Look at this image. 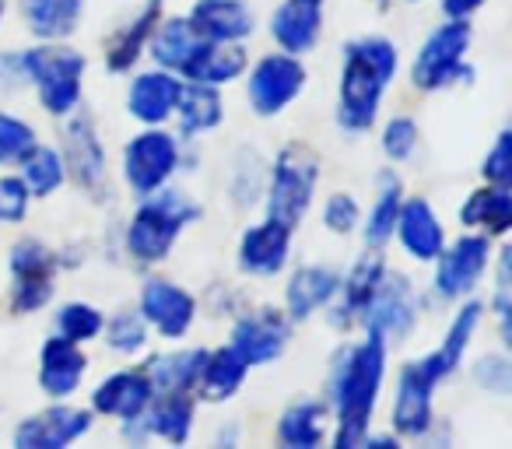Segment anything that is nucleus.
<instances>
[{
    "label": "nucleus",
    "instance_id": "nucleus-43",
    "mask_svg": "<svg viewBox=\"0 0 512 449\" xmlns=\"http://www.w3.org/2000/svg\"><path fill=\"white\" fill-rule=\"evenodd\" d=\"M15 172L22 176L25 190L32 193L36 204H50L67 190V165L60 158V148L46 137L15 165Z\"/></svg>",
    "mask_w": 512,
    "mask_h": 449
},
{
    "label": "nucleus",
    "instance_id": "nucleus-54",
    "mask_svg": "<svg viewBox=\"0 0 512 449\" xmlns=\"http://www.w3.org/2000/svg\"><path fill=\"white\" fill-rule=\"evenodd\" d=\"M453 442H456V428H453V421L449 418H435V425L425 432V439L418 442V446H425V449H453Z\"/></svg>",
    "mask_w": 512,
    "mask_h": 449
},
{
    "label": "nucleus",
    "instance_id": "nucleus-57",
    "mask_svg": "<svg viewBox=\"0 0 512 449\" xmlns=\"http://www.w3.org/2000/svg\"><path fill=\"white\" fill-rule=\"evenodd\" d=\"M11 8H15V0H0V36H4V29L11 22Z\"/></svg>",
    "mask_w": 512,
    "mask_h": 449
},
{
    "label": "nucleus",
    "instance_id": "nucleus-1",
    "mask_svg": "<svg viewBox=\"0 0 512 449\" xmlns=\"http://www.w3.org/2000/svg\"><path fill=\"white\" fill-rule=\"evenodd\" d=\"M390 369L393 348L383 337L365 334V330L341 337L330 348L320 383V397L334 414L327 449H362L365 435L383 411Z\"/></svg>",
    "mask_w": 512,
    "mask_h": 449
},
{
    "label": "nucleus",
    "instance_id": "nucleus-32",
    "mask_svg": "<svg viewBox=\"0 0 512 449\" xmlns=\"http://www.w3.org/2000/svg\"><path fill=\"white\" fill-rule=\"evenodd\" d=\"M200 400L190 390H155L148 411L141 414L151 442L162 446H190L200 428Z\"/></svg>",
    "mask_w": 512,
    "mask_h": 449
},
{
    "label": "nucleus",
    "instance_id": "nucleus-23",
    "mask_svg": "<svg viewBox=\"0 0 512 449\" xmlns=\"http://www.w3.org/2000/svg\"><path fill=\"white\" fill-rule=\"evenodd\" d=\"M120 81H123V95H120L123 116L134 127H172V116H176L179 95H183L186 85L179 74L144 60L141 67H134Z\"/></svg>",
    "mask_w": 512,
    "mask_h": 449
},
{
    "label": "nucleus",
    "instance_id": "nucleus-55",
    "mask_svg": "<svg viewBox=\"0 0 512 449\" xmlns=\"http://www.w3.org/2000/svg\"><path fill=\"white\" fill-rule=\"evenodd\" d=\"M362 449H407V442L400 439L393 428H386L383 421H376V425L369 428V435H365Z\"/></svg>",
    "mask_w": 512,
    "mask_h": 449
},
{
    "label": "nucleus",
    "instance_id": "nucleus-50",
    "mask_svg": "<svg viewBox=\"0 0 512 449\" xmlns=\"http://www.w3.org/2000/svg\"><path fill=\"white\" fill-rule=\"evenodd\" d=\"M53 246H57L60 274H81L95 260V239H88V236H71V239H64V243H53Z\"/></svg>",
    "mask_w": 512,
    "mask_h": 449
},
{
    "label": "nucleus",
    "instance_id": "nucleus-30",
    "mask_svg": "<svg viewBox=\"0 0 512 449\" xmlns=\"http://www.w3.org/2000/svg\"><path fill=\"white\" fill-rule=\"evenodd\" d=\"M88 11L92 0H15L11 18H18L29 43H67L81 36Z\"/></svg>",
    "mask_w": 512,
    "mask_h": 449
},
{
    "label": "nucleus",
    "instance_id": "nucleus-26",
    "mask_svg": "<svg viewBox=\"0 0 512 449\" xmlns=\"http://www.w3.org/2000/svg\"><path fill=\"white\" fill-rule=\"evenodd\" d=\"M267 46L292 57H316L327 39V0H278L260 22Z\"/></svg>",
    "mask_w": 512,
    "mask_h": 449
},
{
    "label": "nucleus",
    "instance_id": "nucleus-39",
    "mask_svg": "<svg viewBox=\"0 0 512 449\" xmlns=\"http://www.w3.org/2000/svg\"><path fill=\"white\" fill-rule=\"evenodd\" d=\"M369 137H376L379 158H383V165H393V169H407L425 148V127H421L414 109L383 113Z\"/></svg>",
    "mask_w": 512,
    "mask_h": 449
},
{
    "label": "nucleus",
    "instance_id": "nucleus-28",
    "mask_svg": "<svg viewBox=\"0 0 512 449\" xmlns=\"http://www.w3.org/2000/svg\"><path fill=\"white\" fill-rule=\"evenodd\" d=\"M407 176L393 165H379L369 179V200H362V225H358V243L369 250H390L393 225H397L400 204L407 197Z\"/></svg>",
    "mask_w": 512,
    "mask_h": 449
},
{
    "label": "nucleus",
    "instance_id": "nucleus-22",
    "mask_svg": "<svg viewBox=\"0 0 512 449\" xmlns=\"http://www.w3.org/2000/svg\"><path fill=\"white\" fill-rule=\"evenodd\" d=\"M169 11V0H137L134 8L102 36L99 43V64L109 78H127L134 67L144 64L148 57V43L155 36L158 22Z\"/></svg>",
    "mask_w": 512,
    "mask_h": 449
},
{
    "label": "nucleus",
    "instance_id": "nucleus-4",
    "mask_svg": "<svg viewBox=\"0 0 512 449\" xmlns=\"http://www.w3.org/2000/svg\"><path fill=\"white\" fill-rule=\"evenodd\" d=\"M477 29L474 22H449L439 18L411 53H404V85L418 99H435L446 92H474L477 88V60L474 53Z\"/></svg>",
    "mask_w": 512,
    "mask_h": 449
},
{
    "label": "nucleus",
    "instance_id": "nucleus-25",
    "mask_svg": "<svg viewBox=\"0 0 512 449\" xmlns=\"http://www.w3.org/2000/svg\"><path fill=\"white\" fill-rule=\"evenodd\" d=\"M32 376H36V393L43 400H78L92 379V348H81L46 330L36 348Z\"/></svg>",
    "mask_w": 512,
    "mask_h": 449
},
{
    "label": "nucleus",
    "instance_id": "nucleus-35",
    "mask_svg": "<svg viewBox=\"0 0 512 449\" xmlns=\"http://www.w3.org/2000/svg\"><path fill=\"white\" fill-rule=\"evenodd\" d=\"M264 183H267V155L253 144H239L225 162V179H221V193H225L228 211L235 214H253L264 204Z\"/></svg>",
    "mask_w": 512,
    "mask_h": 449
},
{
    "label": "nucleus",
    "instance_id": "nucleus-19",
    "mask_svg": "<svg viewBox=\"0 0 512 449\" xmlns=\"http://www.w3.org/2000/svg\"><path fill=\"white\" fill-rule=\"evenodd\" d=\"M488 334V306H484V295H470L460 299L446 309V323H442L439 341L428 351H421V365L439 379L442 386L460 379L463 362L477 348V337Z\"/></svg>",
    "mask_w": 512,
    "mask_h": 449
},
{
    "label": "nucleus",
    "instance_id": "nucleus-58",
    "mask_svg": "<svg viewBox=\"0 0 512 449\" xmlns=\"http://www.w3.org/2000/svg\"><path fill=\"white\" fill-rule=\"evenodd\" d=\"M404 4V8H421V4H428V0H397V8Z\"/></svg>",
    "mask_w": 512,
    "mask_h": 449
},
{
    "label": "nucleus",
    "instance_id": "nucleus-7",
    "mask_svg": "<svg viewBox=\"0 0 512 449\" xmlns=\"http://www.w3.org/2000/svg\"><path fill=\"white\" fill-rule=\"evenodd\" d=\"M323 179H327V162H323V151L316 144L302 141V137L278 144L267 155V183L260 211L302 229L313 218V207L323 193Z\"/></svg>",
    "mask_w": 512,
    "mask_h": 449
},
{
    "label": "nucleus",
    "instance_id": "nucleus-56",
    "mask_svg": "<svg viewBox=\"0 0 512 449\" xmlns=\"http://www.w3.org/2000/svg\"><path fill=\"white\" fill-rule=\"evenodd\" d=\"M365 4H369L376 15H390V11L397 8V0H365Z\"/></svg>",
    "mask_w": 512,
    "mask_h": 449
},
{
    "label": "nucleus",
    "instance_id": "nucleus-21",
    "mask_svg": "<svg viewBox=\"0 0 512 449\" xmlns=\"http://www.w3.org/2000/svg\"><path fill=\"white\" fill-rule=\"evenodd\" d=\"M151 397H155V383L141 369V362H116L113 369H106L99 379L85 386L81 400L99 421H134L148 411Z\"/></svg>",
    "mask_w": 512,
    "mask_h": 449
},
{
    "label": "nucleus",
    "instance_id": "nucleus-31",
    "mask_svg": "<svg viewBox=\"0 0 512 449\" xmlns=\"http://www.w3.org/2000/svg\"><path fill=\"white\" fill-rule=\"evenodd\" d=\"M249 376H253L249 362L221 337L218 344H207L193 397L200 400V407H228L242 397Z\"/></svg>",
    "mask_w": 512,
    "mask_h": 449
},
{
    "label": "nucleus",
    "instance_id": "nucleus-52",
    "mask_svg": "<svg viewBox=\"0 0 512 449\" xmlns=\"http://www.w3.org/2000/svg\"><path fill=\"white\" fill-rule=\"evenodd\" d=\"M488 4L491 0H435V11L449 22H477L488 11Z\"/></svg>",
    "mask_w": 512,
    "mask_h": 449
},
{
    "label": "nucleus",
    "instance_id": "nucleus-17",
    "mask_svg": "<svg viewBox=\"0 0 512 449\" xmlns=\"http://www.w3.org/2000/svg\"><path fill=\"white\" fill-rule=\"evenodd\" d=\"M390 264H393L390 250H369V246H362L348 264H341L337 295L330 299V306L323 309V316H320L330 334L348 337L362 330V320H365V313H369L372 299H376V292H379V281L386 278Z\"/></svg>",
    "mask_w": 512,
    "mask_h": 449
},
{
    "label": "nucleus",
    "instance_id": "nucleus-2",
    "mask_svg": "<svg viewBox=\"0 0 512 449\" xmlns=\"http://www.w3.org/2000/svg\"><path fill=\"white\" fill-rule=\"evenodd\" d=\"M404 74V50L390 32H355L337 50L334 74V106L330 120L334 130L348 141H362L372 134L379 116L386 113L393 88Z\"/></svg>",
    "mask_w": 512,
    "mask_h": 449
},
{
    "label": "nucleus",
    "instance_id": "nucleus-42",
    "mask_svg": "<svg viewBox=\"0 0 512 449\" xmlns=\"http://www.w3.org/2000/svg\"><path fill=\"white\" fill-rule=\"evenodd\" d=\"M249 46L242 43H207L200 46V53L193 57L190 71H186L183 81H200V85H214V88H235L246 74L249 64Z\"/></svg>",
    "mask_w": 512,
    "mask_h": 449
},
{
    "label": "nucleus",
    "instance_id": "nucleus-15",
    "mask_svg": "<svg viewBox=\"0 0 512 449\" xmlns=\"http://www.w3.org/2000/svg\"><path fill=\"white\" fill-rule=\"evenodd\" d=\"M299 250V229L267 211H253L235 236L232 264L246 285H271L288 271Z\"/></svg>",
    "mask_w": 512,
    "mask_h": 449
},
{
    "label": "nucleus",
    "instance_id": "nucleus-49",
    "mask_svg": "<svg viewBox=\"0 0 512 449\" xmlns=\"http://www.w3.org/2000/svg\"><path fill=\"white\" fill-rule=\"evenodd\" d=\"M477 179L495 186H512V127L502 123L477 162Z\"/></svg>",
    "mask_w": 512,
    "mask_h": 449
},
{
    "label": "nucleus",
    "instance_id": "nucleus-40",
    "mask_svg": "<svg viewBox=\"0 0 512 449\" xmlns=\"http://www.w3.org/2000/svg\"><path fill=\"white\" fill-rule=\"evenodd\" d=\"M46 316H50V334L81 344V348H95L102 337V323H106V306L85 295H67V299L57 295Z\"/></svg>",
    "mask_w": 512,
    "mask_h": 449
},
{
    "label": "nucleus",
    "instance_id": "nucleus-12",
    "mask_svg": "<svg viewBox=\"0 0 512 449\" xmlns=\"http://www.w3.org/2000/svg\"><path fill=\"white\" fill-rule=\"evenodd\" d=\"M432 302L425 295V285L418 281V274L411 267L390 264L386 278L379 281V292L372 299L369 313L362 320L365 334H376L390 344L393 351L414 344V337L421 334L425 320L432 316Z\"/></svg>",
    "mask_w": 512,
    "mask_h": 449
},
{
    "label": "nucleus",
    "instance_id": "nucleus-34",
    "mask_svg": "<svg viewBox=\"0 0 512 449\" xmlns=\"http://www.w3.org/2000/svg\"><path fill=\"white\" fill-rule=\"evenodd\" d=\"M228 120V92L214 85H200V81H186L183 95H179L176 116H172V130L183 141H207L218 134Z\"/></svg>",
    "mask_w": 512,
    "mask_h": 449
},
{
    "label": "nucleus",
    "instance_id": "nucleus-16",
    "mask_svg": "<svg viewBox=\"0 0 512 449\" xmlns=\"http://www.w3.org/2000/svg\"><path fill=\"white\" fill-rule=\"evenodd\" d=\"M295 327L278 299H249L225 323V341L249 362V369H274L292 351Z\"/></svg>",
    "mask_w": 512,
    "mask_h": 449
},
{
    "label": "nucleus",
    "instance_id": "nucleus-3",
    "mask_svg": "<svg viewBox=\"0 0 512 449\" xmlns=\"http://www.w3.org/2000/svg\"><path fill=\"white\" fill-rule=\"evenodd\" d=\"M207 218V207L190 186L169 183L158 193L130 200L127 214L116 218V232H120V260L134 274L158 271L165 267L183 239L197 229Z\"/></svg>",
    "mask_w": 512,
    "mask_h": 449
},
{
    "label": "nucleus",
    "instance_id": "nucleus-6",
    "mask_svg": "<svg viewBox=\"0 0 512 449\" xmlns=\"http://www.w3.org/2000/svg\"><path fill=\"white\" fill-rule=\"evenodd\" d=\"M53 144L67 165V190L78 193L95 211H116L120 204V183L113 176V151L106 144L99 116L92 106H81L67 120L57 123Z\"/></svg>",
    "mask_w": 512,
    "mask_h": 449
},
{
    "label": "nucleus",
    "instance_id": "nucleus-45",
    "mask_svg": "<svg viewBox=\"0 0 512 449\" xmlns=\"http://www.w3.org/2000/svg\"><path fill=\"white\" fill-rule=\"evenodd\" d=\"M463 379L474 386L477 393L491 400H509L512 397V351L509 348H491L470 351L467 362H463Z\"/></svg>",
    "mask_w": 512,
    "mask_h": 449
},
{
    "label": "nucleus",
    "instance_id": "nucleus-51",
    "mask_svg": "<svg viewBox=\"0 0 512 449\" xmlns=\"http://www.w3.org/2000/svg\"><path fill=\"white\" fill-rule=\"evenodd\" d=\"M18 95H25L22 50L18 46H0V99H18Z\"/></svg>",
    "mask_w": 512,
    "mask_h": 449
},
{
    "label": "nucleus",
    "instance_id": "nucleus-38",
    "mask_svg": "<svg viewBox=\"0 0 512 449\" xmlns=\"http://www.w3.org/2000/svg\"><path fill=\"white\" fill-rule=\"evenodd\" d=\"M484 306H488V334L498 348L512 351V243L502 239L491 257V271L484 281Z\"/></svg>",
    "mask_w": 512,
    "mask_h": 449
},
{
    "label": "nucleus",
    "instance_id": "nucleus-36",
    "mask_svg": "<svg viewBox=\"0 0 512 449\" xmlns=\"http://www.w3.org/2000/svg\"><path fill=\"white\" fill-rule=\"evenodd\" d=\"M207 344L179 341V344H151L137 362L151 376L155 390H190L197 386L200 365H204Z\"/></svg>",
    "mask_w": 512,
    "mask_h": 449
},
{
    "label": "nucleus",
    "instance_id": "nucleus-59",
    "mask_svg": "<svg viewBox=\"0 0 512 449\" xmlns=\"http://www.w3.org/2000/svg\"><path fill=\"white\" fill-rule=\"evenodd\" d=\"M0 421H4V397H0Z\"/></svg>",
    "mask_w": 512,
    "mask_h": 449
},
{
    "label": "nucleus",
    "instance_id": "nucleus-5",
    "mask_svg": "<svg viewBox=\"0 0 512 449\" xmlns=\"http://www.w3.org/2000/svg\"><path fill=\"white\" fill-rule=\"evenodd\" d=\"M22 71H25V95L36 102V109L50 123L67 120L88 106V74L92 57L81 50L74 39L67 43H25Z\"/></svg>",
    "mask_w": 512,
    "mask_h": 449
},
{
    "label": "nucleus",
    "instance_id": "nucleus-27",
    "mask_svg": "<svg viewBox=\"0 0 512 449\" xmlns=\"http://www.w3.org/2000/svg\"><path fill=\"white\" fill-rule=\"evenodd\" d=\"M330 425L334 414L327 400L320 393H299L278 407L271 421V442L274 449H327Z\"/></svg>",
    "mask_w": 512,
    "mask_h": 449
},
{
    "label": "nucleus",
    "instance_id": "nucleus-46",
    "mask_svg": "<svg viewBox=\"0 0 512 449\" xmlns=\"http://www.w3.org/2000/svg\"><path fill=\"white\" fill-rule=\"evenodd\" d=\"M39 141H43L39 123L8 99H0V169H15Z\"/></svg>",
    "mask_w": 512,
    "mask_h": 449
},
{
    "label": "nucleus",
    "instance_id": "nucleus-24",
    "mask_svg": "<svg viewBox=\"0 0 512 449\" xmlns=\"http://www.w3.org/2000/svg\"><path fill=\"white\" fill-rule=\"evenodd\" d=\"M278 302L288 313V320L295 327H309L323 316V309L330 306V299L337 295L341 285V264L334 260H292L288 271L281 274Z\"/></svg>",
    "mask_w": 512,
    "mask_h": 449
},
{
    "label": "nucleus",
    "instance_id": "nucleus-10",
    "mask_svg": "<svg viewBox=\"0 0 512 449\" xmlns=\"http://www.w3.org/2000/svg\"><path fill=\"white\" fill-rule=\"evenodd\" d=\"M309 81H313L309 60L267 46V50L253 53L246 64V74L239 81L242 106L253 120L274 123L306 99Z\"/></svg>",
    "mask_w": 512,
    "mask_h": 449
},
{
    "label": "nucleus",
    "instance_id": "nucleus-53",
    "mask_svg": "<svg viewBox=\"0 0 512 449\" xmlns=\"http://www.w3.org/2000/svg\"><path fill=\"white\" fill-rule=\"evenodd\" d=\"M246 442V428L239 418H221L211 432V446L214 449H239Z\"/></svg>",
    "mask_w": 512,
    "mask_h": 449
},
{
    "label": "nucleus",
    "instance_id": "nucleus-44",
    "mask_svg": "<svg viewBox=\"0 0 512 449\" xmlns=\"http://www.w3.org/2000/svg\"><path fill=\"white\" fill-rule=\"evenodd\" d=\"M313 214L323 236L337 239V243H351V239H358V225H362V193H355L351 186L323 190Z\"/></svg>",
    "mask_w": 512,
    "mask_h": 449
},
{
    "label": "nucleus",
    "instance_id": "nucleus-29",
    "mask_svg": "<svg viewBox=\"0 0 512 449\" xmlns=\"http://www.w3.org/2000/svg\"><path fill=\"white\" fill-rule=\"evenodd\" d=\"M183 15L207 43L249 46L260 36V11L253 8V0H190Z\"/></svg>",
    "mask_w": 512,
    "mask_h": 449
},
{
    "label": "nucleus",
    "instance_id": "nucleus-18",
    "mask_svg": "<svg viewBox=\"0 0 512 449\" xmlns=\"http://www.w3.org/2000/svg\"><path fill=\"white\" fill-rule=\"evenodd\" d=\"M99 418L85 400H43L8 428L11 449H71L95 432Z\"/></svg>",
    "mask_w": 512,
    "mask_h": 449
},
{
    "label": "nucleus",
    "instance_id": "nucleus-41",
    "mask_svg": "<svg viewBox=\"0 0 512 449\" xmlns=\"http://www.w3.org/2000/svg\"><path fill=\"white\" fill-rule=\"evenodd\" d=\"M151 344H155V337L134 306L106 309V323H102V337L95 348L106 351L113 362H137Z\"/></svg>",
    "mask_w": 512,
    "mask_h": 449
},
{
    "label": "nucleus",
    "instance_id": "nucleus-20",
    "mask_svg": "<svg viewBox=\"0 0 512 449\" xmlns=\"http://www.w3.org/2000/svg\"><path fill=\"white\" fill-rule=\"evenodd\" d=\"M449 221L442 218L439 204L428 193H411L407 190L404 204H400L397 225H393L390 250H397V257L404 260L411 271H425L435 257L442 253V246L449 243Z\"/></svg>",
    "mask_w": 512,
    "mask_h": 449
},
{
    "label": "nucleus",
    "instance_id": "nucleus-48",
    "mask_svg": "<svg viewBox=\"0 0 512 449\" xmlns=\"http://www.w3.org/2000/svg\"><path fill=\"white\" fill-rule=\"evenodd\" d=\"M36 211V200L25 190L22 176L15 169H0V229H25Z\"/></svg>",
    "mask_w": 512,
    "mask_h": 449
},
{
    "label": "nucleus",
    "instance_id": "nucleus-33",
    "mask_svg": "<svg viewBox=\"0 0 512 449\" xmlns=\"http://www.w3.org/2000/svg\"><path fill=\"white\" fill-rule=\"evenodd\" d=\"M456 229L481 232V236L512 239V186H495L477 179L456 204Z\"/></svg>",
    "mask_w": 512,
    "mask_h": 449
},
{
    "label": "nucleus",
    "instance_id": "nucleus-8",
    "mask_svg": "<svg viewBox=\"0 0 512 449\" xmlns=\"http://www.w3.org/2000/svg\"><path fill=\"white\" fill-rule=\"evenodd\" d=\"M4 313L11 320H36L60 295L57 246L29 229H15V239L4 246Z\"/></svg>",
    "mask_w": 512,
    "mask_h": 449
},
{
    "label": "nucleus",
    "instance_id": "nucleus-47",
    "mask_svg": "<svg viewBox=\"0 0 512 449\" xmlns=\"http://www.w3.org/2000/svg\"><path fill=\"white\" fill-rule=\"evenodd\" d=\"M197 299H200V320H211V323H221V327H225V323L253 299V292H249L246 281L214 278L204 285V292H197Z\"/></svg>",
    "mask_w": 512,
    "mask_h": 449
},
{
    "label": "nucleus",
    "instance_id": "nucleus-37",
    "mask_svg": "<svg viewBox=\"0 0 512 449\" xmlns=\"http://www.w3.org/2000/svg\"><path fill=\"white\" fill-rule=\"evenodd\" d=\"M200 46H204V39L193 32V25L186 22L183 11H165V18L158 22L155 36H151L148 43V64H158L165 67V71L179 74V78H186V71H190L193 57L200 53Z\"/></svg>",
    "mask_w": 512,
    "mask_h": 449
},
{
    "label": "nucleus",
    "instance_id": "nucleus-11",
    "mask_svg": "<svg viewBox=\"0 0 512 449\" xmlns=\"http://www.w3.org/2000/svg\"><path fill=\"white\" fill-rule=\"evenodd\" d=\"M495 239L481 236V232L456 229L442 253L425 267V295L432 309H449L453 302L470 299V295L484 292V281L491 271V257H495Z\"/></svg>",
    "mask_w": 512,
    "mask_h": 449
},
{
    "label": "nucleus",
    "instance_id": "nucleus-14",
    "mask_svg": "<svg viewBox=\"0 0 512 449\" xmlns=\"http://www.w3.org/2000/svg\"><path fill=\"white\" fill-rule=\"evenodd\" d=\"M130 306L141 313V320L148 323L155 344H179L190 341L200 327V299L186 281L165 274V267L158 271L137 274L134 302Z\"/></svg>",
    "mask_w": 512,
    "mask_h": 449
},
{
    "label": "nucleus",
    "instance_id": "nucleus-13",
    "mask_svg": "<svg viewBox=\"0 0 512 449\" xmlns=\"http://www.w3.org/2000/svg\"><path fill=\"white\" fill-rule=\"evenodd\" d=\"M439 390H442V383L421 365L418 355L400 358V365H393L390 379H386V397H383L379 418H383V425L393 428L407 446H418L428 428L435 425V418L442 414Z\"/></svg>",
    "mask_w": 512,
    "mask_h": 449
},
{
    "label": "nucleus",
    "instance_id": "nucleus-9",
    "mask_svg": "<svg viewBox=\"0 0 512 449\" xmlns=\"http://www.w3.org/2000/svg\"><path fill=\"white\" fill-rule=\"evenodd\" d=\"M186 141L172 127H134L120 141V155L113 162V176L120 193L130 200L158 193L162 186L183 179Z\"/></svg>",
    "mask_w": 512,
    "mask_h": 449
}]
</instances>
